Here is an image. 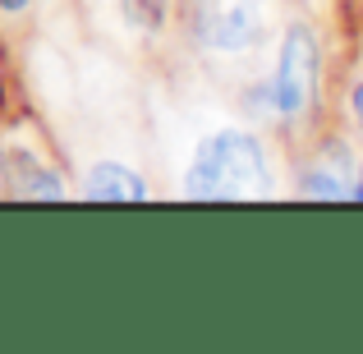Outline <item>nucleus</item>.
Segmentation results:
<instances>
[{
    "instance_id": "nucleus-3",
    "label": "nucleus",
    "mask_w": 363,
    "mask_h": 354,
    "mask_svg": "<svg viewBox=\"0 0 363 354\" xmlns=\"http://www.w3.org/2000/svg\"><path fill=\"white\" fill-rule=\"evenodd\" d=\"M198 28L216 51H253L267 37V0H203Z\"/></svg>"
},
{
    "instance_id": "nucleus-5",
    "label": "nucleus",
    "mask_w": 363,
    "mask_h": 354,
    "mask_svg": "<svg viewBox=\"0 0 363 354\" xmlns=\"http://www.w3.org/2000/svg\"><path fill=\"white\" fill-rule=\"evenodd\" d=\"M350 111H354V120H359V129H363V79L354 83V92H350Z\"/></svg>"
},
{
    "instance_id": "nucleus-2",
    "label": "nucleus",
    "mask_w": 363,
    "mask_h": 354,
    "mask_svg": "<svg viewBox=\"0 0 363 354\" xmlns=\"http://www.w3.org/2000/svg\"><path fill=\"white\" fill-rule=\"evenodd\" d=\"M313 97H318V42L303 23H290L281 42V60L267 83V106L276 120H299L313 106Z\"/></svg>"
},
{
    "instance_id": "nucleus-7",
    "label": "nucleus",
    "mask_w": 363,
    "mask_h": 354,
    "mask_svg": "<svg viewBox=\"0 0 363 354\" xmlns=\"http://www.w3.org/2000/svg\"><path fill=\"white\" fill-rule=\"evenodd\" d=\"M350 198H359V203H363V175H359V184H354V194H350Z\"/></svg>"
},
{
    "instance_id": "nucleus-4",
    "label": "nucleus",
    "mask_w": 363,
    "mask_h": 354,
    "mask_svg": "<svg viewBox=\"0 0 363 354\" xmlns=\"http://www.w3.org/2000/svg\"><path fill=\"white\" fill-rule=\"evenodd\" d=\"M83 198H88V203H143V198H147V184H143L138 170L120 166V161H97V166L88 170Z\"/></svg>"
},
{
    "instance_id": "nucleus-1",
    "label": "nucleus",
    "mask_w": 363,
    "mask_h": 354,
    "mask_svg": "<svg viewBox=\"0 0 363 354\" xmlns=\"http://www.w3.org/2000/svg\"><path fill=\"white\" fill-rule=\"evenodd\" d=\"M189 194L198 203L267 198L272 194V170H267L262 143L244 129H221L212 138H203L194 161H189Z\"/></svg>"
},
{
    "instance_id": "nucleus-6",
    "label": "nucleus",
    "mask_w": 363,
    "mask_h": 354,
    "mask_svg": "<svg viewBox=\"0 0 363 354\" xmlns=\"http://www.w3.org/2000/svg\"><path fill=\"white\" fill-rule=\"evenodd\" d=\"M33 5V0H0V9H5V14H18V9H28Z\"/></svg>"
}]
</instances>
